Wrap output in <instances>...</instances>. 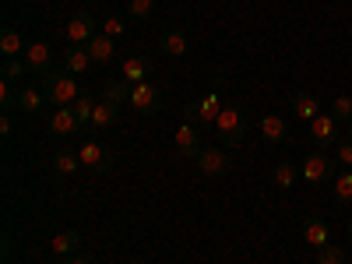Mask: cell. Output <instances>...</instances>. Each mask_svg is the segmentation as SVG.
Wrapping results in <instances>:
<instances>
[{
  "label": "cell",
  "mask_w": 352,
  "mask_h": 264,
  "mask_svg": "<svg viewBox=\"0 0 352 264\" xmlns=\"http://www.w3.org/2000/svg\"><path fill=\"white\" fill-rule=\"evenodd\" d=\"M39 85H43V92H46V102L50 106H74L78 99H81V92H78V81H74V74H67V71H50L46 78H39Z\"/></svg>",
  "instance_id": "1"
},
{
  "label": "cell",
  "mask_w": 352,
  "mask_h": 264,
  "mask_svg": "<svg viewBox=\"0 0 352 264\" xmlns=\"http://www.w3.org/2000/svg\"><path fill=\"white\" fill-rule=\"evenodd\" d=\"M215 131H219V144L232 148V144H240L243 134H247V113L236 106V102H226L219 120H215Z\"/></svg>",
  "instance_id": "2"
},
{
  "label": "cell",
  "mask_w": 352,
  "mask_h": 264,
  "mask_svg": "<svg viewBox=\"0 0 352 264\" xmlns=\"http://www.w3.org/2000/svg\"><path fill=\"white\" fill-rule=\"evenodd\" d=\"M335 159L328 155V152H314V155H307L303 159V166H300V176L310 184V187H320V184H331V176H335Z\"/></svg>",
  "instance_id": "3"
},
{
  "label": "cell",
  "mask_w": 352,
  "mask_h": 264,
  "mask_svg": "<svg viewBox=\"0 0 352 264\" xmlns=\"http://www.w3.org/2000/svg\"><path fill=\"white\" fill-rule=\"evenodd\" d=\"M219 113H222L219 88H212V92L204 96V99H197V102L184 106V120H187V124H197V127H208V124H215V120H219Z\"/></svg>",
  "instance_id": "4"
},
{
  "label": "cell",
  "mask_w": 352,
  "mask_h": 264,
  "mask_svg": "<svg viewBox=\"0 0 352 264\" xmlns=\"http://www.w3.org/2000/svg\"><path fill=\"white\" fill-rule=\"evenodd\" d=\"M141 116H155L162 109V88L155 81H141V85H131V99H127Z\"/></svg>",
  "instance_id": "5"
},
{
  "label": "cell",
  "mask_w": 352,
  "mask_h": 264,
  "mask_svg": "<svg viewBox=\"0 0 352 264\" xmlns=\"http://www.w3.org/2000/svg\"><path fill=\"white\" fill-rule=\"evenodd\" d=\"M307 127H310V141L317 144L320 152H324V148H335L338 138H342V134H338V120H335L331 113H320L317 120H310Z\"/></svg>",
  "instance_id": "6"
},
{
  "label": "cell",
  "mask_w": 352,
  "mask_h": 264,
  "mask_svg": "<svg viewBox=\"0 0 352 264\" xmlns=\"http://www.w3.org/2000/svg\"><path fill=\"white\" fill-rule=\"evenodd\" d=\"M64 32H67L71 46H88V43H92V39L99 36V32H96V18L88 14V11H78V14L67 21Z\"/></svg>",
  "instance_id": "7"
},
{
  "label": "cell",
  "mask_w": 352,
  "mask_h": 264,
  "mask_svg": "<svg viewBox=\"0 0 352 264\" xmlns=\"http://www.w3.org/2000/svg\"><path fill=\"white\" fill-rule=\"evenodd\" d=\"M152 71H155V60H152V56L134 53V56H127V60H124L120 78H124L127 85H141V81H148V78H152Z\"/></svg>",
  "instance_id": "8"
},
{
  "label": "cell",
  "mask_w": 352,
  "mask_h": 264,
  "mask_svg": "<svg viewBox=\"0 0 352 264\" xmlns=\"http://www.w3.org/2000/svg\"><path fill=\"white\" fill-rule=\"evenodd\" d=\"M21 60L28 64V71L39 74V78H46V74L53 71V53H50L46 43H28L25 53H21Z\"/></svg>",
  "instance_id": "9"
},
{
  "label": "cell",
  "mask_w": 352,
  "mask_h": 264,
  "mask_svg": "<svg viewBox=\"0 0 352 264\" xmlns=\"http://www.w3.org/2000/svg\"><path fill=\"white\" fill-rule=\"evenodd\" d=\"M78 159H81L85 169H92V173H106L109 162H113L109 148H106V144H99V141H85L81 152H78Z\"/></svg>",
  "instance_id": "10"
},
{
  "label": "cell",
  "mask_w": 352,
  "mask_h": 264,
  "mask_svg": "<svg viewBox=\"0 0 352 264\" xmlns=\"http://www.w3.org/2000/svg\"><path fill=\"white\" fill-rule=\"evenodd\" d=\"M81 131V120L74 116L71 106H60V109H53L50 116V134H60V138H74Z\"/></svg>",
  "instance_id": "11"
},
{
  "label": "cell",
  "mask_w": 352,
  "mask_h": 264,
  "mask_svg": "<svg viewBox=\"0 0 352 264\" xmlns=\"http://www.w3.org/2000/svg\"><path fill=\"white\" fill-rule=\"evenodd\" d=\"M303 243L314 247V250L328 247V243H331V229H328V222H324V219H317V215H310V219L303 222Z\"/></svg>",
  "instance_id": "12"
},
{
  "label": "cell",
  "mask_w": 352,
  "mask_h": 264,
  "mask_svg": "<svg viewBox=\"0 0 352 264\" xmlns=\"http://www.w3.org/2000/svg\"><path fill=\"white\" fill-rule=\"evenodd\" d=\"M194 162H197V169H201L204 176H212V180L226 176V169H229V162H226L222 148H201V155H197Z\"/></svg>",
  "instance_id": "13"
},
{
  "label": "cell",
  "mask_w": 352,
  "mask_h": 264,
  "mask_svg": "<svg viewBox=\"0 0 352 264\" xmlns=\"http://www.w3.org/2000/svg\"><path fill=\"white\" fill-rule=\"evenodd\" d=\"M43 106H46L43 85H21V88H18V106H14V109H21L25 116H32V113H39Z\"/></svg>",
  "instance_id": "14"
},
{
  "label": "cell",
  "mask_w": 352,
  "mask_h": 264,
  "mask_svg": "<svg viewBox=\"0 0 352 264\" xmlns=\"http://www.w3.org/2000/svg\"><path fill=\"white\" fill-rule=\"evenodd\" d=\"M176 152L184 159H197L201 155V134H197V124H184L176 131Z\"/></svg>",
  "instance_id": "15"
},
{
  "label": "cell",
  "mask_w": 352,
  "mask_h": 264,
  "mask_svg": "<svg viewBox=\"0 0 352 264\" xmlns=\"http://www.w3.org/2000/svg\"><path fill=\"white\" fill-rule=\"evenodd\" d=\"M96 60H92V53H88V46H71V50H64V71L67 74H85L88 67H92Z\"/></svg>",
  "instance_id": "16"
},
{
  "label": "cell",
  "mask_w": 352,
  "mask_h": 264,
  "mask_svg": "<svg viewBox=\"0 0 352 264\" xmlns=\"http://www.w3.org/2000/svg\"><path fill=\"white\" fill-rule=\"evenodd\" d=\"M78 247H81V232L78 229H64V232H56V236L50 240V250L56 257H71Z\"/></svg>",
  "instance_id": "17"
},
{
  "label": "cell",
  "mask_w": 352,
  "mask_h": 264,
  "mask_svg": "<svg viewBox=\"0 0 352 264\" xmlns=\"http://www.w3.org/2000/svg\"><path fill=\"white\" fill-rule=\"evenodd\" d=\"M292 109H296V116H300V120H317V116H320V99L314 96V92H296V96H292Z\"/></svg>",
  "instance_id": "18"
},
{
  "label": "cell",
  "mask_w": 352,
  "mask_h": 264,
  "mask_svg": "<svg viewBox=\"0 0 352 264\" xmlns=\"http://www.w3.org/2000/svg\"><path fill=\"white\" fill-rule=\"evenodd\" d=\"M116 116H120V106L116 102H96V113H92V131H106L109 124H116Z\"/></svg>",
  "instance_id": "19"
},
{
  "label": "cell",
  "mask_w": 352,
  "mask_h": 264,
  "mask_svg": "<svg viewBox=\"0 0 352 264\" xmlns=\"http://www.w3.org/2000/svg\"><path fill=\"white\" fill-rule=\"evenodd\" d=\"M0 53H4L8 60H14V56H21V53H25V46H21V36H18V28H11V25H4V28H0Z\"/></svg>",
  "instance_id": "20"
},
{
  "label": "cell",
  "mask_w": 352,
  "mask_h": 264,
  "mask_svg": "<svg viewBox=\"0 0 352 264\" xmlns=\"http://www.w3.org/2000/svg\"><path fill=\"white\" fill-rule=\"evenodd\" d=\"M88 53H92L96 64H109L113 56H116V46H113V39H109L106 32H99L92 43H88Z\"/></svg>",
  "instance_id": "21"
},
{
  "label": "cell",
  "mask_w": 352,
  "mask_h": 264,
  "mask_svg": "<svg viewBox=\"0 0 352 264\" xmlns=\"http://www.w3.org/2000/svg\"><path fill=\"white\" fill-rule=\"evenodd\" d=\"M285 120L282 116H261V138L264 141H272V144H282L285 141Z\"/></svg>",
  "instance_id": "22"
},
{
  "label": "cell",
  "mask_w": 352,
  "mask_h": 264,
  "mask_svg": "<svg viewBox=\"0 0 352 264\" xmlns=\"http://www.w3.org/2000/svg\"><path fill=\"white\" fill-rule=\"evenodd\" d=\"M102 99H106V102H116V106H124V102L131 99V85H127L124 78L106 81V85H102Z\"/></svg>",
  "instance_id": "23"
},
{
  "label": "cell",
  "mask_w": 352,
  "mask_h": 264,
  "mask_svg": "<svg viewBox=\"0 0 352 264\" xmlns=\"http://www.w3.org/2000/svg\"><path fill=\"white\" fill-rule=\"evenodd\" d=\"M272 180H275V187L289 190L292 184L300 180V166H296V162H278V166H275V173H272Z\"/></svg>",
  "instance_id": "24"
},
{
  "label": "cell",
  "mask_w": 352,
  "mask_h": 264,
  "mask_svg": "<svg viewBox=\"0 0 352 264\" xmlns=\"http://www.w3.org/2000/svg\"><path fill=\"white\" fill-rule=\"evenodd\" d=\"M159 46H162L166 56H184V53H187V36H184V32H162Z\"/></svg>",
  "instance_id": "25"
},
{
  "label": "cell",
  "mask_w": 352,
  "mask_h": 264,
  "mask_svg": "<svg viewBox=\"0 0 352 264\" xmlns=\"http://www.w3.org/2000/svg\"><path fill=\"white\" fill-rule=\"evenodd\" d=\"M50 166H53L56 173H64V176H71V173H78V169H85V166H81V159H78L74 152H56Z\"/></svg>",
  "instance_id": "26"
},
{
  "label": "cell",
  "mask_w": 352,
  "mask_h": 264,
  "mask_svg": "<svg viewBox=\"0 0 352 264\" xmlns=\"http://www.w3.org/2000/svg\"><path fill=\"white\" fill-rule=\"evenodd\" d=\"M335 201L338 204H352V169L335 176Z\"/></svg>",
  "instance_id": "27"
},
{
  "label": "cell",
  "mask_w": 352,
  "mask_h": 264,
  "mask_svg": "<svg viewBox=\"0 0 352 264\" xmlns=\"http://www.w3.org/2000/svg\"><path fill=\"white\" fill-rule=\"evenodd\" d=\"M71 109H74V116L81 120V127H92V113H96V99L92 96H81Z\"/></svg>",
  "instance_id": "28"
},
{
  "label": "cell",
  "mask_w": 352,
  "mask_h": 264,
  "mask_svg": "<svg viewBox=\"0 0 352 264\" xmlns=\"http://www.w3.org/2000/svg\"><path fill=\"white\" fill-rule=\"evenodd\" d=\"M127 14H131L134 21L152 18V14H155V0H127Z\"/></svg>",
  "instance_id": "29"
},
{
  "label": "cell",
  "mask_w": 352,
  "mask_h": 264,
  "mask_svg": "<svg viewBox=\"0 0 352 264\" xmlns=\"http://www.w3.org/2000/svg\"><path fill=\"white\" fill-rule=\"evenodd\" d=\"M328 113L335 116V120H338V124H352V99H349V96H342V99H335Z\"/></svg>",
  "instance_id": "30"
},
{
  "label": "cell",
  "mask_w": 352,
  "mask_h": 264,
  "mask_svg": "<svg viewBox=\"0 0 352 264\" xmlns=\"http://www.w3.org/2000/svg\"><path fill=\"white\" fill-rule=\"evenodd\" d=\"M331 159H335L342 169H352V141H338L335 152H331Z\"/></svg>",
  "instance_id": "31"
},
{
  "label": "cell",
  "mask_w": 352,
  "mask_h": 264,
  "mask_svg": "<svg viewBox=\"0 0 352 264\" xmlns=\"http://www.w3.org/2000/svg\"><path fill=\"white\" fill-rule=\"evenodd\" d=\"M342 261H345V254H342V247H335V243H328V247L317 250V264H342Z\"/></svg>",
  "instance_id": "32"
},
{
  "label": "cell",
  "mask_w": 352,
  "mask_h": 264,
  "mask_svg": "<svg viewBox=\"0 0 352 264\" xmlns=\"http://www.w3.org/2000/svg\"><path fill=\"white\" fill-rule=\"evenodd\" d=\"M25 71H28V64L21 60V56H14V60H4V71L0 74H4V81H18Z\"/></svg>",
  "instance_id": "33"
},
{
  "label": "cell",
  "mask_w": 352,
  "mask_h": 264,
  "mask_svg": "<svg viewBox=\"0 0 352 264\" xmlns=\"http://www.w3.org/2000/svg\"><path fill=\"white\" fill-rule=\"evenodd\" d=\"M102 32H106L109 39H120V36L127 32V21H124L120 14H113V18H106V25H102Z\"/></svg>",
  "instance_id": "34"
},
{
  "label": "cell",
  "mask_w": 352,
  "mask_h": 264,
  "mask_svg": "<svg viewBox=\"0 0 352 264\" xmlns=\"http://www.w3.org/2000/svg\"><path fill=\"white\" fill-rule=\"evenodd\" d=\"M0 102H4V109H14V106H18L14 81H0Z\"/></svg>",
  "instance_id": "35"
},
{
  "label": "cell",
  "mask_w": 352,
  "mask_h": 264,
  "mask_svg": "<svg viewBox=\"0 0 352 264\" xmlns=\"http://www.w3.org/2000/svg\"><path fill=\"white\" fill-rule=\"evenodd\" d=\"M14 134V120H11V109H4V116H0V138H11Z\"/></svg>",
  "instance_id": "36"
},
{
  "label": "cell",
  "mask_w": 352,
  "mask_h": 264,
  "mask_svg": "<svg viewBox=\"0 0 352 264\" xmlns=\"http://www.w3.org/2000/svg\"><path fill=\"white\" fill-rule=\"evenodd\" d=\"M64 264H92V261H88V257H78V254H74V257H67Z\"/></svg>",
  "instance_id": "37"
},
{
  "label": "cell",
  "mask_w": 352,
  "mask_h": 264,
  "mask_svg": "<svg viewBox=\"0 0 352 264\" xmlns=\"http://www.w3.org/2000/svg\"><path fill=\"white\" fill-rule=\"evenodd\" d=\"M349 141H352V124H349Z\"/></svg>",
  "instance_id": "38"
},
{
  "label": "cell",
  "mask_w": 352,
  "mask_h": 264,
  "mask_svg": "<svg viewBox=\"0 0 352 264\" xmlns=\"http://www.w3.org/2000/svg\"><path fill=\"white\" fill-rule=\"evenodd\" d=\"M349 232H352V226H349Z\"/></svg>",
  "instance_id": "39"
}]
</instances>
